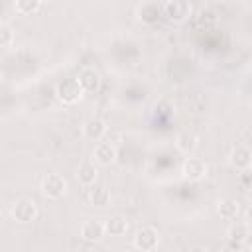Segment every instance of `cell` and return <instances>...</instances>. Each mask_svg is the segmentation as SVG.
Instances as JSON below:
<instances>
[{"label":"cell","mask_w":252,"mask_h":252,"mask_svg":"<svg viewBox=\"0 0 252 252\" xmlns=\"http://www.w3.org/2000/svg\"><path fill=\"white\" fill-rule=\"evenodd\" d=\"M83 93L85 91L81 89V85H79V81L75 77H69V79L59 81L57 87H55V94H57V98L63 104H75L77 100H81Z\"/></svg>","instance_id":"obj_1"},{"label":"cell","mask_w":252,"mask_h":252,"mask_svg":"<svg viewBox=\"0 0 252 252\" xmlns=\"http://www.w3.org/2000/svg\"><path fill=\"white\" fill-rule=\"evenodd\" d=\"M65 189H67V181L59 173H47L41 181V193L47 199H61L65 195Z\"/></svg>","instance_id":"obj_2"},{"label":"cell","mask_w":252,"mask_h":252,"mask_svg":"<svg viewBox=\"0 0 252 252\" xmlns=\"http://www.w3.org/2000/svg\"><path fill=\"white\" fill-rule=\"evenodd\" d=\"M12 217L18 222H32L37 217V205L32 199H18L12 205Z\"/></svg>","instance_id":"obj_3"},{"label":"cell","mask_w":252,"mask_h":252,"mask_svg":"<svg viewBox=\"0 0 252 252\" xmlns=\"http://www.w3.org/2000/svg\"><path fill=\"white\" fill-rule=\"evenodd\" d=\"M207 171H209V167H207V163L201 158H187L183 161V167H181L183 177L189 179V181H201V179H205L207 177Z\"/></svg>","instance_id":"obj_4"},{"label":"cell","mask_w":252,"mask_h":252,"mask_svg":"<svg viewBox=\"0 0 252 252\" xmlns=\"http://www.w3.org/2000/svg\"><path fill=\"white\" fill-rule=\"evenodd\" d=\"M163 14L171 22H183L191 16V4L187 0H167L163 6Z\"/></svg>","instance_id":"obj_5"},{"label":"cell","mask_w":252,"mask_h":252,"mask_svg":"<svg viewBox=\"0 0 252 252\" xmlns=\"http://www.w3.org/2000/svg\"><path fill=\"white\" fill-rule=\"evenodd\" d=\"M108 132V126L106 122L100 118V116H91L85 120L83 124V134L87 140H93V142H100Z\"/></svg>","instance_id":"obj_6"},{"label":"cell","mask_w":252,"mask_h":252,"mask_svg":"<svg viewBox=\"0 0 252 252\" xmlns=\"http://www.w3.org/2000/svg\"><path fill=\"white\" fill-rule=\"evenodd\" d=\"M158 240H159V234L154 226H142L134 234V246L138 250H154L158 246Z\"/></svg>","instance_id":"obj_7"},{"label":"cell","mask_w":252,"mask_h":252,"mask_svg":"<svg viewBox=\"0 0 252 252\" xmlns=\"http://www.w3.org/2000/svg\"><path fill=\"white\" fill-rule=\"evenodd\" d=\"M75 79L79 81V85H81V89H83L85 93H94V91H98V87H100V75H98V71H94L93 67L81 69Z\"/></svg>","instance_id":"obj_8"},{"label":"cell","mask_w":252,"mask_h":252,"mask_svg":"<svg viewBox=\"0 0 252 252\" xmlns=\"http://www.w3.org/2000/svg\"><path fill=\"white\" fill-rule=\"evenodd\" d=\"M228 161H230V165L234 169H240V171L242 169H248L250 167V161H252V154H250L248 146H244V144L234 146L232 152H230V156H228Z\"/></svg>","instance_id":"obj_9"},{"label":"cell","mask_w":252,"mask_h":252,"mask_svg":"<svg viewBox=\"0 0 252 252\" xmlns=\"http://www.w3.org/2000/svg\"><path fill=\"white\" fill-rule=\"evenodd\" d=\"M104 234H106V230H104L102 220H87L81 226V238L87 242H98L104 238Z\"/></svg>","instance_id":"obj_10"},{"label":"cell","mask_w":252,"mask_h":252,"mask_svg":"<svg viewBox=\"0 0 252 252\" xmlns=\"http://www.w3.org/2000/svg\"><path fill=\"white\" fill-rule=\"evenodd\" d=\"M93 158L102 165H110L116 161V146H112L110 142H98L94 146Z\"/></svg>","instance_id":"obj_11"},{"label":"cell","mask_w":252,"mask_h":252,"mask_svg":"<svg viewBox=\"0 0 252 252\" xmlns=\"http://www.w3.org/2000/svg\"><path fill=\"white\" fill-rule=\"evenodd\" d=\"M89 187H91L89 189V201H91V205H94V207H106L110 203V191H108L106 185L93 183Z\"/></svg>","instance_id":"obj_12"},{"label":"cell","mask_w":252,"mask_h":252,"mask_svg":"<svg viewBox=\"0 0 252 252\" xmlns=\"http://www.w3.org/2000/svg\"><path fill=\"white\" fill-rule=\"evenodd\" d=\"M217 211H219L220 219H224V220H234V219L240 215V203H238L236 199H232V197H224V199L219 201Z\"/></svg>","instance_id":"obj_13"},{"label":"cell","mask_w":252,"mask_h":252,"mask_svg":"<svg viewBox=\"0 0 252 252\" xmlns=\"http://www.w3.org/2000/svg\"><path fill=\"white\" fill-rule=\"evenodd\" d=\"M175 148H177L181 154L191 156V154L197 150V136H195L193 132H189V130L179 132L177 138H175Z\"/></svg>","instance_id":"obj_14"},{"label":"cell","mask_w":252,"mask_h":252,"mask_svg":"<svg viewBox=\"0 0 252 252\" xmlns=\"http://www.w3.org/2000/svg\"><path fill=\"white\" fill-rule=\"evenodd\" d=\"M104 230L110 236H122L128 230V220L122 215H112L110 219L104 220Z\"/></svg>","instance_id":"obj_15"},{"label":"cell","mask_w":252,"mask_h":252,"mask_svg":"<svg viewBox=\"0 0 252 252\" xmlns=\"http://www.w3.org/2000/svg\"><path fill=\"white\" fill-rule=\"evenodd\" d=\"M96 175H98V169H96V165H94L93 161H85V163H81L79 169H77V179H79V183L85 185V187L93 185V183L96 181Z\"/></svg>","instance_id":"obj_16"},{"label":"cell","mask_w":252,"mask_h":252,"mask_svg":"<svg viewBox=\"0 0 252 252\" xmlns=\"http://www.w3.org/2000/svg\"><path fill=\"white\" fill-rule=\"evenodd\" d=\"M250 236V228L246 222H232L226 230V240L230 242H244Z\"/></svg>","instance_id":"obj_17"},{"label":"cell","mask_w":252,"mask_h":252,"mask_svg":"<svg viewBox=\"0 0 252 252\" xmlns=\"http://www.w3.org/2000/svg\"><path fill=\"white\" fill-rule=\"evenodd\" d=\"M39 0H16V10L20 14H33L39 8Z\"/></svg>","instance_id":"obj_18"},{"label":"cell","mask_w":252,"mask_h":252,"mask_svg":"<svg viewBox=\"0 0 252 252\" xmlns=\"http://www.w3.org/2000/svg\"><path fill=\"white\" fill-rule=\"evenodd\" d=\"M14 43V30L8 24H0V47H10Z\"/></svg>","instance_id":"obj_19"},{"label":"cell","mask_w":252,"mask_h":252,"mask_svg":"<svg viewBox=\"0 0 252 252\" xmlns=\"http://www.w3.org/2000/svg\"><path fill=\"white\" fill-rule=\"evenodd\" d=\"M39 2H51V0H39Z\"/></svg>","instance_id":"obj_20"}]
</instances>
